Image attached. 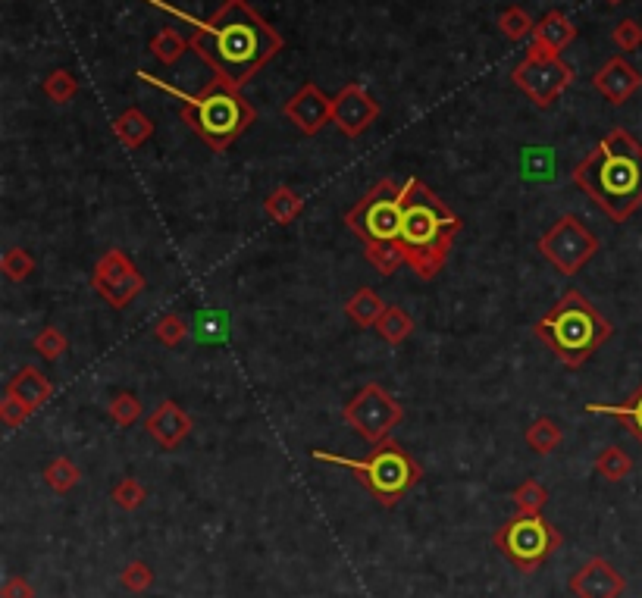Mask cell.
<instances>
[{
    "mask_svg": "<svg viewBox=\"0 0 642 598\" xmlns=\"http://www.w3.org/2000/svg\"><path fill=\"white\" fill-rule=\"evenodd\" d=\"M577 38V26L574 19H570L564 10H552L545 13L536 26H533V35H530V51L527 54H561L564 47Z\"/></svg>",
    "mask_w": 642,
    "mask_h": 598,
    "instance_id": "cell-18",
    "label": "cell"
},
{
    "mask_svg": "<svg viewBox=\"0 0 642 598\" xmlns=\"http://www.w3.org/2000/svg\"><path fill=\"white\" fill-rule=\"evenodd\" d=\"M35 257L26 251V248H10L4 257H0V270H4V276L10 282H22V279H29L35 273Z\"/></svg>",
    "mask_w": 642,
    "mask_h": 598,
    "instance_id": "cell-34",
    "label": "cell"
},
{
    "mask_svg": "<svg viewBox=\"0 0 642 598\" xmlns=\"http://www.w3.org/2000/svg\"><path fill=\"white\" fill-rule=\"evenodd\" d=\"M185 51H192V44H188V38H182L176 29H160L154 38H151V54L163 63V66H173Z\"/></svg>",
    "mask_w": 642,
    "mask_h": 598,
    "instance_id": "cell-27",
    "label": "cell"
},
{
    "mask_svg": "<svg viewBox=\"0 0 642 598\" xmlns=\"http://www.w3.org/2000/svg\"><path fill=\"white\" fill-rule=\"evenodd\" d=\"M35 411L29 408L26 401H19L13 395H4V401H0V420H4L7 426H22Z\"/></svg>",
    "mask_w": 642,
    "mask_h": 598,
    "instance_id": "cell-41",
    "label": "cell"
},
{
    "mask_svg": "<svg viewBox=\"0 0 642 598\" xmlns=\"http://www.w3.org/2000/svg\"><path fill=\"white\" fill-rule=\"evenodd\" d=\"M608 220L627 223L642 207V145L627 129H611L570 173Z\"/></svg>",
    "mask_w": 642,
    "mask_h": 598,
    "instance_id": "cell-2",
    "label": "cell"
},
{
    "mask_svg": "<svg viewBox=\"0 0 642 598\" xmlns=\"http://www.w3.org/2000/svg\"><path fill=\"white\" fill-rule=\"evenodd\" d=\"M138 76L145 79V82H151V85H160L148 73H138ZM160 88H166V91L176 94V98L182 101L185 126L192 129L213 154H223L226 148H232V141L239 138V135H245L254 126V119H257V110L242 94V88H235V85H229V82H223L217 76H213L195 94L176 91L170 85H160Z\"/></svg>",
    "mask_w": 642,
    "mask_h": 598,
    "instance_id": "cell-4",
    "label": "cell"
},
{
    "mask_svg": "<svg viewBox=\"0 0 642 598\" xmlns=\"http://www.w3.org/2000/svg\"><path fill=\"white\" fill-rule=\"evenodd\" d=\"M539 254L552 263L561 276H577L586 263L599 254V238L592 235L577 213H564L539 238Z\"/></svg>",
    "mask_w": 642,
    "mask_h": 598,
    "instance_id": "cell-9",
    "label": "cell"
},
{
    "mask_svg": "<svg viewBox=\"0 0 642 598\" xmlns=\"http://www.w3.org/2000/svg\"><path fill=\"white\" fill-rule=\"evenodd\" d=\"M79 480H82V470L69 458H63V454L44 467V483L51 486L54 492H60V495H66L69 489H76Z\"/></svg>",
    "mask_w": 642,
    "mask_h": 598,
    "instance_id": "cell-28",
    "label": "cell"
},
{
    "mask_svg": "<svg viewBox=\"0 0 642 598\" xmlns=\"http://www.w3.org/2000/svg\"><path fill=\"white\" fill-rule=\"evenodd\" d=\"M511 82L527 94V101H533L539 110H545L561 98V91L570 82H574V69L555 54H527V60L514 66Z\"/></svg>",
    "mask_w": 642,
    "mask_h": 598,
    "instance_id": "cell-11",
    "label": "cell"
},
{
    "mask_svg": "<svg viewBox=\"0 0 642 598\" xmlns=\"http://www.w3.org/2000/svg\"><path fill=\"white\" fill-rule=\"evenodd\" d=\"M533 26H536V22L530 19V13L523 10V7H517V4H511V7H505L502 13H498V29H502V35L511 38V41L530 38Z\"/></svg>",
    "mask_w": 642,
    "mask_h": 598,
    "instance_id": "cell-29",
    "label": "cell"
},
{
    "mask_svg": "<svg viewBox=\"0 0 642 598\" xmlns=\"http://www.w3.org/2000/svg\"><path fill=\"white\" fill-rule=\"evenodd\" d=\"M633 470V458L621 448V445H608L599 451V458H596V473L602 476V480L608 483H621L627 480Z\"/></svg>",
    "mask_w": 642,
    "mask_h": 598,
    "instance_id": "cell-26",
    "label": "cell"
},
{
    "mask_svg": "<svg viewBox=\"0 0 642 598\" xmlns=\"http://www.w3.org/2000/svg\"><path fill=\"white\" fill-rule=\"evenodd\" d=\"M217 320H223V314H213V310H204V314H198V339H204V342L223 339L226 329Z\"/></svg>",
    "mask_w": 642,
    "mask_h": 598,
    "instance_id": "cell-42",
    "label": "cell"
},
{
    "mask_svg": "<svg viewBox=\"0 0 642 598\" xmlns=\"http://www.w3.org/2000/svg\"><path fill=\"white\" fill-rule=\"evenodd\" d=\"M379 119V104L361 82H348L332 98V126H339L345 138H361Z\"/></svg>",
    "mask_w": 642,
    "mask_h": 598,
    "instance_id": "cell-13",
    "label": "cell"
},
{
    "mask_svg": "<svg viewBox=\"0 0 642 598\" xmlns=\"http://www.w3.org/2000/svg\"><path fill=\"white\" fill-rule=\"evenodd\" d=\"M364 257H367L370 267H376V273H383V276H392L404 263V251H401L398 242H392V245H367Z\"/></svg>",
    "mask_w": 642,
    "mask_h": 598,
    "instance_id": "cell-32",
    "label": "cell"
},
{
    "mask_svg": "<svg viewBox=\"0 0 642 598\" xmlns=\"http://www.w3.org/2000/svg\"><path fill=\"white\" fill-rule=\"evenodd\" d=\"M32 348L44 357V361L54 364L69 351V339H66V332L60 326H44L38 336L32 339Z\"/></svg>",
    "mask_w": 642,
    "mask_h": 598,
    "instance_id": "cell-30",
    "label": "cell"
},
{
    "mask_svg": "<svg viewBox=\"0 0 642 598\" xmlns=\"http://www.w3.org/2000/svg\"><path fill=\"white\" fill-rule=\"evenodd\" d=\"M41 91L51 98L54 104H69L76 98V91H79V79L69 73V69H54L51 76L44 79Z\"/></svg>",
    "mask_w": 642,
    "mask_h": 598,
    "instance_id": "cell-31",
    "label": "cell"
},
{
    "mask_svg": "<svg viewBox=\"0 0 642 598\" xmlns=\"http://www.w3.org/2000/svg\"><path fill=\"white\" fill-rule=\"evenodd\" d=\"M586 411L589 414H605V417H617L621 420L633 439L642 445V382L633 389V395L627 401H617V404H602V401H589L586 404Z\"/></svg>",
    "mask_w": 642,
    "mask_h": 598,
    "instance_id": "cell-20",
    "label": "cell"
},
{
    "mask_svg": "<svg viewBox=\"0 0 642 598\" xmlns=\"http://www.w3.org/2000/svg\"><path fill=\"white\" fill-rule=\"evenodd\" d=\"M611 41H614V47L617 51H639V44H642V26L636 19H621L614 26V32H611Z\"/></svg>",
    "mask_w": 642,
    "mask_h": 598,
    "instance_id": "cell-40",
    "label": "cell"
},
{
    "mask_svg": "<svg viewBox=\"0 0 642 598\" xmlns=\"http://www.w3.org/2000/svg\"><path fill=\"white\" fill-rule=\"evenodd\" d=\"M608 4H624V0H608Z\"/></svg>",
    "mask_w": 642,
    "mask_h": 598,
    "instance_id": "cell-44",
    "label": "cell"
},
{
    "mask_svg": "<svg viewBox=\"0 0 642 598\" xmlns=\"http://www.w3.org/2000/svg\"><path fill=\"white\" fill-rule=\"evenodd\" d=\"M192 417H188L176 401H160L157 411H151V417L145 420V433L163 448L173 451L179 448L188 436H192Z\"/></svg>",
    "mask_w": 642,
    "mask_h": 598,
    "instance_id": "cell-17",
    "label": "cell"
},
{
    "mask_svg": "<svg viewBox=\"0 0 642 598\" xmlns=\"http://www.w3.org/2000/svg\"><path fill=\"white\" fill-rule=\"evenodd\" d=\"M376 332L383 336V342L401 345V342H408V339L414 336V317L408 314V310H401V307L389 304L386 314L379 317V323H376Z\"/></svg>",
    "mask_w": 642,
    "mask_h": 598,
    "instance_id": "cell-24",
    "label": "cell"
},
{
    "mask_svg": "<svg viewBox=\"0 0 642 598\" xmlns=\"http://www.w3.org/2000/svg\"><path fill=\"white\" fill-rule=\"evenodd\" d=\"M386 307H389V304H386L383 298H379L373 289H367V285H364V289H358V292H354V295L345 301V317H348L354 326H358V329H373V326L379 323V317L386 314Z\"/></svg>",
    "mask_w": 642,
    "mask_h": 598,
    "instance_id": "cell-22",
    "label": "cell"
},
{
    "mask_svg": "<svg viewBox=\"0 0 642 598\" xmlns=\"http://www.w3.org/2000/svg\"><path fill=\"white\" fill-rule=\"evenodd\" d=\"M342 420L364 442L379 445V442H386L392 436V429L404 420V408L398 398H392L383 386H379V382H367V386L342 408Z\"/></svg>",
    "mask_w": 642,
    "mask_h": 598,
    "instance_id": "cell-10",
    "label": "cell"
},
{
    "mask_svg": "<svg viewBox=\"0 0 642 598\" xmlns=\"http://www.w3.org/2000/svg\"><path fill=\"white\" fill-rule=\"evenodd\" d=\"M195 35L188 38L213 76L242 88L264 69L279 51L282 35L260 16L248 0H226L210 19H192Z\"/></svg>",
    "mask_w": 642,
    "mask_h": 598,
    "instance_id": "cell-1",
    "label": "cell"
},
{
    "mask_svg": "<svg viewBox=\"0 0 642 598\" xmlns=\"http://www.w3.org/2000/svg\"><path fill=\"white\" fill-rule=\"evenodd\" d=\"M533 336L549 348L564 367L580 370L589 357L614 336V326L592 307V301L583 292L567 289L555 301V307L545 310L536 320Z\"/></svg>",
    "mask_w": 642,
    "mask_h": 598,
    "instance_id": "cell-5",
    "label": "cell"
},
{
    "mask_svg": "<svg viewBox=\"0 0 642 598\" xmlns=\"http://www.w3.org/2000/svg\"><path fill=\"white\" fill-rule=\"evenodd\" d=\"M564 442V429L558 426V420L552 417H536L530 426H527V445L536 451V454H552L558 451Z\"/></svg>",
    "mask_w": 642,
    "mask_h": 598,
    "instance_id": "cell-25",
    "label": "cell"
},
{
    "mask_svg": "<svg viewBox=\"0 0 642 598\" xmlns=\"http://www.w3.org/2000/svg\"><path fill=\"white\" fill-rule=\"evenodd\" d=\"M107 414H110V420H113L116 426L129 429V426H135V423L141 420V401H138V395H132V392H120V395H116V398L110 401Z\"/></svg>",
    "mask_w": 642,
    "mask_h": 598,
    "instance_id": "cell-36",
    "label": "cell"
},
{
    "mask_svg": "<svg viewBox=\"0 0 642 598\" xmlns=\"http://www.w3.org/2000/svg\"><path fill=\"white\" fill-rule=\"evenodd\" d=\"M495 548L517 570L533 573L545 558L561 548V533L542 514H514L505 526H498Z\"/></svg>",
    "mask_w": 642,
    "mask_h": 598,
    "instance_id": "cell-8",
    "label": "cell"
},
{
    "mask_svg": "<svg viewBox=\"0 0 642 598\" xmlns=\"http://www.w3.org/2000/svg\"><path fill=\"white\" fill-rule=\"evenodd\" d=\"M154 339L166 348H176L188 339V323L185 317L179 314H163L157 323H154Z\"/></svg>",
    "mask_w": 642,
    "mask_h": 598,
    "instance_id": "cell-37",
    "label": "cell"
},
{
    "mask_svg": "<svg viewBox=\"0 0 642 598\" xmlns=\"http://www.w3.org/2000/svg\"><path fill=\"white\" fill-rule=\"evenodd\" d=\"M311 458L323 461V464L348 467L354 476H358V483L383 508H395L398 501L408 495L420 483V476H423L420 464L392 439L373 445V451L367 454V458H345V454H332V451H311Z\"/></svg>",
    "mask_w": 642,
    "mask_h": 598,
    "instance_id": "cell-6",
    "label": "cell"
},
{
    "mask_svg": "<svg viewBox=\"0 0 642 598\" xmlns=\"http://www.w3.org/2000/svg\"><path fill=\"white\" fill-rule=\"evenodd\" d=\"M110 498H113V505H116V508H123V511H138L141 505H145L148 492H145V486H141V483L135 480V476H123V480L113 486Z\"/></svg>",
    "mask_w": 642,
    "mask_h": 598,
    "instance_id": "cell-35",
    "label": "cell"
},
{
    "mask_svg": "<svg viewBox=\"0 0 642 598\" xmlns=\"http://www.w3.org/2000/svg\"><path fill=\"white\" fill-rule=\"evenodd\" d=\"M301 210H304V201L295 188L289 185H279L273 188L267 201H264V213H267V220L276 223V226H289L301 217Z\"/></svg>",
    "mask_w": 642,
    "mask_h": 598,
    "instance_id": "cell-23",
    "label": "cell"
},
{
    "mask_svg": "<svg viewBox=\"0 0 642 598\" xmlns=\"http://www.w3.org/2000/svg\"><path fill=\"white\" fill-rule=\"evenodd\" d=\"M545 501H549V489L536 480H527L514 489V505H517V514H542Z\"/></svg>",
    "mask_w": 642,
    "mask_h": 598,
    "instance_id": "cell-33",
    "label": "cell"
},
{
    "mask_svg": "<svg viewBox=\"0 0 642 598\" xmlns=\"http://www.w3.org/2000/svg\"><path fill=\"white\" fill-rule=\"evenodd\" d=\"M555 173V157L545 148H527L523 151V176L545 182Z\"/></svg>",
    "mask_w": 642,
    "mask_h": 598,
    "instance_id": "cell-38",
    "label": "cell"
},
{
    "mask_svg": "<svg viewBox=\"0 0 642 598\" xmlns=\"http://www.w3.org/2000/svg\"><path fill=\"white\" fill-rule=\"evenodd\" d=\"M401 195L404 185L379 179L367 195L345 213V226L364 245H392L401 235Z\"/></svg>",
    "mask_w": 642,
    "mask_h": 598,
    "instance_id": "cell-7",
    "label": "cell"
},
{
    "mask_svg": "<svg viewBox=\"0 0 642 598\" xmlns=\"http://www.w3.org/2000/svg\"><path fill=\"white\" fill-rule=\"evenodd\" d=\"M0 598H35L32 583H26V577H10L0 589Z\"/></svg>",
    "mask_w": 642,
    "mask_h": 598,
    "instance_id": "cell-43",
    "label": "cell"
},
{
    "mask_svg": "<svg viewBox=\"0 0 642 598\" xmlns=\"http://www.w3.org/2000/svg\"><path fill=\"white\" fill-rule=\"evenodd\" d=\"M567 589L577 598H621L627 583L605 558H589L574 577H570Z\"/></svg>",
    "mask_w": 642,
    "mask_h": 598,
    "instance_id": "cell-15",
    "label": "cell"
},
{
    "mask_svg": "<svg viewBox=\"0 0 642 598\" xmlns=\"http://www.w3.org/2000/svg\"><path fill=\"white\" fill-rule=\"evenodd\" d=\"M592 88H596L608 104L621 107L642 88V76H639V69L630 66L624 57H611L599 73L592 76Z\"/></svg>",
    "mask_w": 642,
    "mask_h": 598,
    "instance_id": "cell-16",
    "label": "cell"
},
{
    "mask_svg": "<svg viewBox=\"0 0 642 598\" xmlns=\"http://www.w3.org/2000/svg\"><path fill=\"white\" fill-rule=\"evenodd\" d=\"M120 583H123L129 592L141 595V592H148V589L154 586V570H151L145 561H132V564H126V567H123Z\"/></svg>",
    "mask_w": 642,
    "mask_h": 598,
    "instance_id": "cell-39",
    "label": "cell"
},
{
    "mask_svg": "<svg viewBox=\"0 0 642 598\" xmlns=\"http://www.w3.org/2000/svg\"><path fill=\"white\" fill-rule=\"evenodd\" d=\"M91 289L98 292L113 310H123L141 292H145V276H141V270L135 267V260L126 251L110 248L98 263H94Z\"/></svg>",
    "mask_w": 642,
    "mask_h": 598,
    "instance_id": "cell-12",
    "label": "cell"
},
{
    "mask_svg": "<svg viewBox=\"0 0 642 598\" xmlns=\"http://www.w3.org/2000/svg\"><path fill=\"white\" fill-rule=\"evenodd\" d=\"M285 119L301 132V135H317L326 123H332V98L314 85V82H304L289 101L282 107Z\"/></svg>",
    "mask_w": 642,
    "mask_h": 598,
    "instance_id": "cell-14",
    "label": "cell"
},
{
    "mask_svg": "<svg viewBox=\"0 0 642 598\" xmlns=\"http://www.w3.org/2000/svg\"><path fill=\"white\" fill-rule=\"evenodd\" d=\"M113 135L123 148L132 151V148H141L154 135V123L138 107H129L113 119Z\"/></svg>",
    "mask_w": 642,
    "mask_h": 598,
    "instance_id": "cell-21",
    "label": "cell"
},
{
    "mask_svg": "<svg viewBox=\"0 0 642 598\" xmlns=\"http://www.w3.org/2000/svg\"><path fill=\"white\" fill-rule=\"evenodd\" d=\"M7 395H13V398H19V401H26L32 411H38V408H44V401H51L54 382L44 376L41 367L26 364V367H22V370L7 382Z\"/></svg>",
    "mask_w": 642,
    "mask_h": 598,
    "instance_id": "cell-19",
    "label": "cell"
},
{
    "mask_svg": "<svg viewBox=\"0 0 642 598\" xmlns=\"http://www.w3.org/2000/svg\"><path fill=\"white\" fill-rule=\"evenodd\" d=\"M461 226L464 223L458 213L451 210L423 179L411 176L404 182L398 245L404 251V263H408L420 279L439 276Z\"/></svg>",
    "mask_w": 642,
    "mask_h": 598,
    "instance_id": "cell-3",
    "label": "cell"
}]
</instances>
